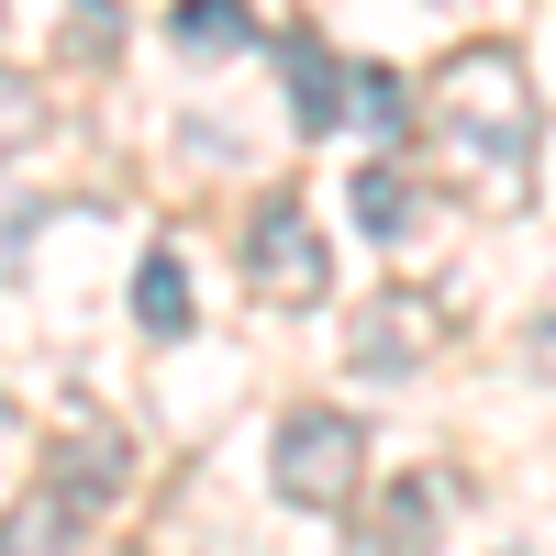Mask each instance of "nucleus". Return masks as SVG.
Returning <instances> with one entry per match:
<instances>
[{
	"mask_svg": "<svg viewBox=\"0 0 556 556\" xmlns=\"http://www.w3.org/2000/svg\"><path fill=\"white\" fill-rule=\"evenodd\" d=\"M424 334H434V312H424V301H412V290H390L379 312H367V323H356V367H379V379H401V367H412V356H424Z\"/></svg>",
	"mask_w": 556,
	"mask_h": 556,
	"instance_id": "obj_5",
	"label": "nucleus"
},
{
	"mask_svg": "<svg viewBox=\"0 0 556 556\" xmlns=\"http://www.w3.org/2000/svg\"><path fill=\"white\" fill-rule=\"evenodd\" d=\"M134 323H146L156 345H178V334H190V278H178V256H167V245L134 267Z\"/></svg>",
	"mask_w": 556,
	"mask_h": 556,
	"instance_id": "obj_8",
	"label": "nucleus"
},
{
	"mask_svg": "<svg viewBox=\"0 0 556 556\" xmlns=\"http://www.w3.org/2000/svg\"><path fill=\"white\" fill-rule=\"evenodd\" d=\"M278 501H301V513H334V501H356V479H367V424L356 412H290L278 424Z\"/></svg>",
	"mask_w": 556,
	"mask_h": 556,
	"instance_id": "obj_2",
	"label": "nucleus"
},
{
	"mask_svg": "<svg viewBox=\"0 0 556 556\" xmlns=\"http://www.w3.org/2000/svg\"><path fill=\"white\" fill-rule=\"evenodd\" d=\"M345 89H356L345 123H367V134H401V123H412V101H401V78H390V67H345Z\"/></svg>",
	"mask_w": 556,
	"mask_h": 556,
	"instance_id": "obj_10",
	"label": "nucleus"
},
{
	"mask_svg": "<svg viewBox=\"0 0 556 556\" xmlns=\"http://www.w3.org/2000/svg\"><path fill=\"white\" fill-rule=\"evenodd\" d=\"M245 278L267 301H323V290H334V245H323V223H312L301 190H267L245 212Z\"/></svg>",
	"mask_w": 556,
	"mask_h": 556,
	"instance_id": "obj_3",
	"label": "nucleus"
},
{
	"mask_svg": "<svg viewBox=\"0 0 556 556\" xmlns=\"http://www.w3.org/2000/svg\"><path fill=\"white\" fill-rule=\"evenodd\" d=\"M112 45H123V0H67V56H78V67H101Z\"/></svg>",
	"mask_w": 556,
	"mask_h": 556,
	"instance_id": "obj_12",
	"label": "nucleus"
},
{
	"mask_svg": "<svg viewBox=\"0 0 556 556\" xmlns=\"http://www.w3.org/2000/svg\"><path fill=\"white\" fill-rule=\"evenodd\" d=\"M434 123H445L468 156H490V167L534 156V101H523L513 45H456V56H445V78H434Z\"/></svg>",
	"mask_w": 556,
	"mask_h": 556,
	"instance_id": "obj_1",
	"label": "nucleus"
},
{
	"mask_svg": "<svg viewBox=\"0 0 556 556\" xmlns=\"http://www.w3.org/2000/svg\"><path fill=\"white\" fill-rule=\"evenodd\" d=\"M278 67H290V123H301V134H334V123H345V101H334L345 67L323 56V34H278Z\"/></svg>",
	"mask_w": 556,
	"mask_h": 556,
	"instance_id": "obj_4",
	"label": "nucleus"
},
{
	"mask_svg": "<svg viewBox=\"0 0 556 556\" xmlns=\"http://www.w3.org/2000/svg\"><path fill=\"white\" fill-rule=\"evenodd\" d=\"M167 34L190 45V56H245V45H256V12H245V0H178Z\"/></svg>",
	"mask_w": 556,
	"mask_h": 556,
	"instance_id": "obj_7",
	"label": "nucleus"
},
{
	"mask_svg": "<svg viewBox=\"0 0 556 556\" xmlns=\"http://www.w3.org/2000/svg\"><path fill=\"white\" fill-rule=\"evenodd\" d=\"M67 534H78V501L67 490H34V501L0 513V556H67Z\"/></svg>",
	"mask_w": 556,
	"mask_h": 556,
	"instance_id": "obj_6",
	"label": "nucleus"
},
{
	"mask_svg": "<svg viewBox=\"0 0 556 556\" xmlns=\"http://www.w3.org/2000/svg\"><path fill=\"white\" fill-rule=\"evenodd\" d=\"M34 134H45V89H34L23 67H0V167H12Z\"/></svg>",
	"mask_w": 556,
	"mask_h": 556,
	"instance_id": "obj_11",
	"label": "nucleus"
},
{
	"mask_svg": "<svg viewBox=\"0 0 556 556\" xmlns=\"http://www.w3.org/2000/svg\"><path fill=\"white\" fill-rule=\"evenodd\" d=\"M424 545H434V490L401 479V490H390V556H424Z\"/></svg>",
	"mask_w": 556,
	"mask_h": 556,
	"instance_id": "obj_13",
	"label": "nucleus"
},
{
	"mask_svg": "<svg viewBox=\"0 0 556 556\" xmlns=\"http://www.w3.org/2000/svg\"><path fill=\"white\" fill-rule=\"evenodd\" d=\"M356 223H367L379 245H401V235H412V178H401V167H356Z\"/></svg>",
	"mask_w": 556,
	"mask_h": 556,
	"instance_id": "obj_9",
	"label": "nucleus"
}]
</instances>
